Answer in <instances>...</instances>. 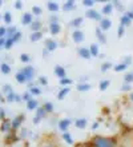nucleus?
<instances>
[{"mask_svg":"<svg viewBox=\"0 0 133 147\" xmlns=\"http://www.w3.org/2000/svg\"><path fill=\"white\" fill-rule=\"evenodd\" d=\"M93 147H114V140L105 136H96L93 139Z\"/></svg>","mask_w":133,"mask_h":147,"instance_id":"1","label":"nucleus"},{"mask_svg":"<svg viewBox=\"0 0 133 147\" xmlns=\"http://www.w3.org/2000/svg\"><path fill=\"white\" fill-rule=\"evenodd\" d=\"M21 72H23V74H24V76L27 78V80H28V83H29V82H32V79H33V75H35V70H33V67H31V66L24 67L23 70H21Z\"/></svg>","mask_w":133,"mask_h":147,"instance_id":"2","label":"nucleus"},{"mask_svg":"<svg viewBox=\"0 0 133 147\" xmlns=\"http://www.w3.org/2000/svg\"><path fill=\"white\" fill-rule=\"evenodd\" d=\"M72 39L75 43H81L84 42V39H85V36H84V32L81 31V30H76V31L72 34Z\"/></svg>","mask_w":133,"mask_h":147,"instance_id":"3","label":"nucleus"},{"mask_svg":"<svg viewBox=\"0 0 133 147\" xmlns=\"http://www.w3.org/2000/svg\"><path fill=\"white\" fill-rule=\"evenodd\" d=\"M57 47H59V44H57V42H55L53 39H47L45 40V50L48 51V52L55 51Z\"/></svg>","mask_w":133,"mask_h":147,"instance_id":"4","label":"nucleus"},{"mask_svg":"<svg viewBox=\"0 0 133 147\" xmlns=\"http://www.w3.org/2000/svg\"><path fill=\"white\" fill-rule=\"evenodd\" d=\"M85 16H87L88 19H93V20H101L103 18H101V15H100L97 11H95V9H88L87 12H85Z\"/></svg>","mask_w":133,"mask_h":147,"instance_id":"5","label":"nucleus"},{"mask_svg":"<svg viewBox=\"0 0 133 147\" xmlns=\"http://www.w3.org/2000/svg\"><path fill=\"white\" fill-rule=\"evenodd\" d=\"M47 115V112H45V110L43 109V107H39L37 109V111H36V116H35L33 118V123L35 124H37L39 122H40V120L43 119V118H44V116Z\"/></svg>","mask_w":133,"mask_h":147,"instance_id":"6","label":"nucleus"},{"mask_svg":"<svg viewBox=\"0 0 133 147\" xmlns=\"http://www.w3.org/2000/svg\"><path fill=\"white\" fill-rule=\"evenodd\" d=\"M110 26H112V20L108 19V18H103V19L100 20V30H101V31L109 30Z\"/></svg>","mask_w":133,"mask_h":147,"instance_id":"7","label":"nucleus"},{"mask_svg":"<svg viewBox=\"0 0 133 147\" xmlns=\"http://www.w3.org/2000/svg\"><path fill=\"white\" fill-rule=\"evenodd\" d=\"M71 123H72V120L68 119V118H67V119H61L60 122H59V128H60L61 131L65 132L67 130H68L69 126H71Z\"/></svg>","mask_w":133,"mask_h":147,"instance_id":"8","label":"nucleus"},{"mask_svg":"<svg viewBox=\"0 0 133 147\" xmlns=\"http://www.w3.org/2000/svg\"><path fill=\"white\" fill-rule=\"evenodd\" d=\"M60 31H61L60 23H51L49 24V32L52 35H57V34H60Z\"/></svg>","mask_w":133,"mask_h":147,"instance_id":"9","label":"nucleus"},{"mask_svg":"<svg viewBox=\"0 0 133 147\" xmlns=\"http://www.w3.org/2000/svg\"><path fill=\"white\" fill-rule=\"evenodd\" d=\"M24 120V115L21 114V115H17L15 118V119L11 122V126H12V128H19L20 127V124H21V122Z\"/></svg>","mask_w":133,"mask_h":147,"instance_id":"10","label":"nucleus"},{"mask_svg":"<svg viewBox=\"0 0 133 147\" xmlns=\"http://www.w3.org/2000/svg\"><path fill=\"white\" fill-rule=\"evenodd\" d=\"M79 55L81 56L83 59H91V52H89V48H85V47H81L77 50Z\"/></svg>","mask_w":133,"mask_h":147,"instance_id":"11","label":"nucleus"},{"mask_svg":"<svg viewBox=\"0 0 133 147\" xmlns=\"http://www.w3.org/2000/svg\"><path fill=\"white\" fill-rule=\"evenodd\" d=\"M32 13H28V12H27V13H24L23 16H21V23L24 24V26H28V24H31L32 23V22H33V18H32Z\"/></svg>","mask_w":133,"mask_h":147,"instance_id":"12","label":"nucleus"},{"mask_svg":"<svg viewBox=\"0 0 133 147\" xmlns=\"http://www.w3.org/2000/svg\"><path fill=\"white\" fill-rule=\"evenodd\" d=\"M55 75H56L59 79H63V78H65V70H64V67H61V66H56V67H55Z\"/></svg>","mask_w":133,"mask_h":147,"instance_id":"13","label":"nucleus"},{"mask_svg":"<svg viewBox=\"0 0 133 147\" xmlns=\"http://www.w3.org/2000/svg\"><path fill=\"white\" fill-rule=\"evenodd\" d=\"M96 36H97V39H99L100 43H103V44L106 43V38H105V35H104V32L100 30V27L96 28Z\"/></svg>","mask_w":133,"mask_h":147,"instance_id":"14","label":"nucleus"},{"mask_svg":"<svg viewBox=\"0 0 133 147\" xmlns=\"http://www.w3.org/2000/svg\"><path fill=\"white\" fill-rule=\"evenodd\" d=\"M47 7H48V9H49L51 12H57L60 9V5H59L56 1H48V3H47Z\"/></svg>","mask_w":133,"mask_h":147,"instance_id":"15","label":"nucleus"},{"mask_svg":"<svg viewBox=\"0 0 133 147\" xmlns=\"http://www.w3.org/2000/svg\"><path fill=\"white\" fill-rule=\"evenodd\" d=\"M27 109L29 110V111L39 109V102H37V100H35V99H31L29 102H27Z\"/></svg>","mask_w":133,"mask_h":147,"instance_id":"16","label":"nucleus"},{"mask_svg":"<svg viewBox=\"0 0 133 147\" xmlns=\"http://www.w3.org/2000/svg\"><path fill=\"white\" fill-rule=\"evenodd\" d=\"M69 91H71V88H69V87H63V88L60 90V92L57 94V98H59L60 100H61V99H64V98L68 95Z\"/></svg>","mask_w":133,"mask_h":147,"instance_id":"17","label":"nucleus"},{"mask_svg":"<svg viewBox=\"0 0 133 147\" xmlns=\"http://www.w3.org/2000/svg\"><path fill=\"white\" fill-rule=\"evenodd\" d=\"M40 28H41V22H40V20H35V22L31 23V30L33 32L40 31Z\"/></svg>","mask_w":133,"mask_h":147,"instance_id":"18","label":"nucleus"},{"mask_svg":"<svg viewBox=\"0 0 133 147\" xmlns=\"http://www.w3.org/2000/svg\"><path fill=\"white\" fill-rule=\"evenodd\" d=\"M112 12H113V4L112 3H108L103 7V13L104 15H110Z\"/></svg>","mask_w":133,"mask_h":147,"instance_id":"19","label":"nucleus"},{"mask_svg":"<svg viewBox=\"0 0 133 147\" xmlns=\"http://www.w3.org/2000/svg\"><path fill=\"white\" fill-rule=\"evenodd\" d=\"M63 9H64V11L75 9V1H73V0H68V1H65V4L63 5Z\"/></svg>","mask_w":133,"mask_h":147,"instance_id":"20","label":"nucleus"},{"mask_svg":"<svg viewBox=\"0 0 133 147\" xmlns=\"http://www.w3.org/2000/svg\"><path fill=\"white\" fill-rule=\"evenodd\" d=\"M75 126H76L77 128H85L87 127V119H85V118L77 119L76 122H75Z\"/></svg>","mask_w":133,"mask_h":147,"instance_id":"21","label":"nucleus"},{"mask_svg":"<svg viewBox=\"0 0 133 147\" xmlns=\"http://www.w3.org/2000/svg\"><path fill=\"white\" fill-rule=\"evenodd\" d=\"M84 22L83 18H75V19L71 22V27H75V28H79L81 26V23Z\"/></svg>","mask_w":133,"mask_h":147,"instance_id":"22","label":"nucleus"},{"mask_svg":"<svg viewBox=\"0 0 133 147\" xmlns=\"http://www.w3.org/2000/svg\"><path fill=\"white\" fill-rule=\"evenodd\" d=\"M16 80L19 82V83H21V84H23V83H28L27 78L24 76V74L21 72V71H19V72L16 74Z\"/></svg>","mask_w":133,"mask_h":147,"instance_id":"23","label":"nucleus"},{"mask_svg":"<svg viewBox=\"0 0 133 147\" xmlns=\"http://www.w3.org/2000/svg\"><path fill=\"white\" fill-rule=\"evenodd\" d=\"M77 90L85 92L88 90H91V84H89V83H79V84H77Z\"/></svg>","mask_w":133,"mask_h":147,"instance_id":"24","label":"nucleus"},{"mask_svg":"<svg viewBox=\"0 0 133 147\" xmlns=\"http://www.w3.org/2000/svg\"><path fill=\"white\" fill-rule=\"evenodd\" d=\"M16 32H17L16 27H8L7 28V35H5V39H11L12 36L16 34Z\"/></svg>","mask_w":133,"mask_h":147,"instance_id":"25","label":"nucleus"},{"mask_svg":"<svg viewBox=\"0 0 133 147\" xmlns=\"http://www.w3.org/2000/svg\"><path fill=\"white\" fill-rule=\"evenodd\" d=\"M43 34L40 31L37 32H32V35H31V42H39L40 39H41Z\"/></svg>","mask_w":133,"mask_h":147,"instance_id":"26","label":"nucleus"},{"mask_svg":"<svg viewBox=\"0 0 133 147\" xmlns=\"http://www.w3.org/2000/svg\"><path fill=\"white\" fill-rule=\"evenodd\" d=\"M89 52H91V56H99V46L92 44L91 48H89Z\"/></svg>","mask_w":133,"mask_h":147,"instance_id":"27","label":"nucleus"},{"mask_svg":"<svg viewBox=\"0 0 133 147\" xmlns=\"http://www.w3.org/2000/svg\"><path fill=\"white\" fill-rule=\"evenodd\" d=\"M63 139L67 142L68 144H72L73 143V138L71 136V134H69L68 131H65V132H63Z\"/></svg>","mask_w":133,"mask_h":147,"instance_id":"28","label":"nucleus"},{"mask_svg":"<svg viewBox=\"0 0 133 147\" xmlns=\"http://www.w3.org/2000/svg\"><path fill=\"white\" fill-rule=\"evenodd\" d=\"M9 128H12L11 122H8V120H4L3 124H1V131H3V132H8V131H9Z\"/></svg>","mask_w":133,"mask_h":147,"instance_id":"29","label":"nucleus"},{"mask_svg":"<svg viewBox=\"0 0 133 147\" xmlns=\"http://www.w3.org/2000/svg\"><path fill=\"white\" fill-rule=\"evenodd\" d=\"M109 84H110L109 80H106V79H105V80H101V82H100V84H99V88L101 90V91H105V90L109 87Z\"/></svg>","mask_w":133,"mask_h":147,"instance_id":"30","label":"nucleus"},{"mask_svg":"<svg viewBox=\"0 0 133 147\" xmlns=\"http://www.w3.org/2000/svg\"><path fill=\"white\" fill-rule=\"evenodd\" d=\"M0 70H1V72H3L4 75H7V74L11 72V67L8 66L7 63H3V64L0 66Z\"/></svg>","mask_w":133,"mask_h":147,"instance_id":"31","label":"nucleus"},{"mask_svg":"<svg viewBox=\"0 0 133 147\" xmlns=\"http://www.w3.org/2000/svg\"><path fill=\"white\" fill-rule=\"evenodd\" d=\"M60 84L64 86V87H68V86L72 84V79H69V78H63V79H60Z\"/></svg>","mask_w":133,"mask_h":147,"instance_id":"32","label":"nucleus"},{"mask_svg":"<svg viewBox=\"0 0 133 147\" xmlns=\"http://www.w3.org/2000/svg\"><path fill=\"white\" fill-rule=\"evenodd\" d=\"M43 109L45 110L47 114H49V112L53 111V105L51 103V102H47V103H44V106H43Z\"/></svg>","mask_w":133,"mask_h":147,"instance_id":"33","label":"nucleus"},{"mask_svg":"<svg viewBox=\"0 0 133 147\" xmlns=\"http://www.w3.org/2000/svg\"><path fill=\"white\" fill-rule=\"evenodd\" d=\"M126 67L128 66H125L124 63H120V64H117V66L114 67V71H116V72H122V71L126 70Z\"/></svg>","mask_w":133,"mask_h":147,"instance_id":"34","label":"nucleus"},{"mask_svg":"<svg viewBox=\"0 0 133 147\" xmlns=\"http://www.w3.org/2000/svg\"><path fill=\"white\" fill-rule=\"evenodd\" d=\"M120 23H121V26H124V27H125V26H129V24H130V20L128 19L125 15H122L121 19H120Z\"/></svg>","mask_w":133,"mask_h":147,"instance_id":"35","label":"nucleus"},{"mask_svg":"<svg viewBox=\"0 0 133 147\" xmlns=\"http://www.w3.org/2000/svg\"><path fill=\"white\" fill-rule=\"evenodd\" d=\"M16 96H17V94H15L13 91L9 92L7 95V102H16Z\"/></svg>","mask_w":133,"mask_h":147,"instance_id":"36","label":"nucleus"},{"mask_svg":"<svg viewBox=\"0 0 133 147\" xmlns=\"http://www.w3.org/2000/svg\"><path fill=\"white\" fill-rule=\"evenodd\" d=\"M32 13L36 15V16H39V15H41L43 13V9L40 7H37V5H35V7H32Z\"/></svg>","mask_w":133,"mask_h":147,"instance_id":"37","label":"nucleus"},{"mask_svg":"<svg viewBox=\"0 0 133 147\" xmlns=\"http://www.w3.org/2000/svg\"><path fill=\"white\" fill-rule=\"evenodd\" d=\"M29 92L32 94V95H40L41 94V90H40V87H32V88H29Z\"/></svg>","mask_w":133,"mask_h":147,"instance_id":"38","label":"nucleus"},{"mask_svg":"<svg viewBox=\"0 0 133 147\" xmlns=\"http://www.w3.org/2000/svg\"><path fill=\"white\" fill-rule=\"evenodd\" d=\"M133 82V74H126L125 78H124V83H128V84H130Z\"/></svg>","mask_w":133,"mask_h":147,"instance_id":"39","label":"nucleus"},{"mask_svg":"<svg viewBox=\"0 0 133 147\" xmlns=\"http://www.w3.org/2000/svg\"><path fill=\"white\" fill-rule=\"evenodd\" d=\"M20 60H21L23 63H28L31 60V56L28 54H21L20 55Z\"/></svg>","mask_w":133,"mask_h":147,"instance_id":"40","label":"nucleus"},{"mask_svg":"<svg viewBox=\"0 0 133 147\" xmlns=\"http://www.w3.org/2000/svg\"><path fill=\"white\" fill-rule=\"evenodd\" d=\"M21 99H23V100H25V102H29L31 99H32V94H31L29 91H27V92H24V94H23Z\"/></svg>","mask_w":133,"mask_h":147,"instance_id":"41","label":"nucleus"},{"mask_svg":"<svg viewBox=\"0 0 133 147\" xmlns=\"http://www.w3.org/2000/svg\"><path fill=\"white\" fill-rule=\"evenodd\" d=\"M124 32H125V27L120 24V26H118V30H117V36L118 38H122V36H124Z\"/></svg>","mask_w":133,"mask_h":147,"instance_id":"42","label":"nucleus"},{"mask_svg":"<svg viewBox=\"0 0 133 147\" xmlns=\"http://www.w3.org/2000/svg\"><path fill=\"white\" fill-rule=\"evenodd\" d=\"M112 67V63L110 62H105V63H103V66H101V71L103 72H105V71H108Z\"/></svg>","mask_w":133,"mask_h":147,"instance_id":"43","label":"nucleus"},{"mask_svg":"<svg viewBox=\"0 0 133 147\" xmlns=\"http://www.w3.org/2000/svg\"><path fill=\"white\" fill-rule=\"evenodd\" d=\"M4 22L7 24H9L12 22V16H11V12H5L4 13Z\"/></svg>","mask_w":133,"mask_h":147,"instance_id":"44","label":"nucleus"},{"mask_svg":"<svg viewBox=\"0 0 133 147\" xmlns=\"http://www.w3.org/2000/svg\"><path fill=\"white\" fill-rule=\"evenodd\" d=\"M12 42H13V43H16V42H19V40H20V39H21V32H20V31H17V32H16V34H15V35H13V36H12Z\"/></svg>","mask_w":133,"mask_h":147,"instance_id":"45","label":"nucleus"},{"mask_svg":"<svg viewBox=\"0 0 133 147\" xmlns=\"http://www.w3.org/2000/svg\"><path fill=\"white\" fill-rule=\"evenodd\" d=\"M15 43L12 42V39H5V44H4V48H7V50H9L12 46H13Z\"/></svg>","mask_w":133,"mask_h":147,"instance_id":"46","label":"nucleus"},{"mask_svg":"<svg viewBox=\"0 0 133 147\" xmlns=\"http://www.w3.org/2000/svg\"><path fill=\"white\" fill-rule=\"evenodd\" d=\"M3 92L8 95L9 92H12V87H11L9 84H4V86H3Z\"/></svg>","mask_w":133,"mask_h":147,"instance_id":"47","label":"nucleus"},{"mask_svg":"<svg viewBox=\"0 0 133 147\" xmlns=\"http://www.w3.org/2000/svg\"><path fill=\"white\" fill-rule=\"evenodd\" d=\"M39 83H40V84H43V86H47V84H48V80H47L45 76H40V78H39Z\"/></svg>","mask_w":133,"mask_h":147,"instance_id":"48","label":"nucleus"},{"mask_svg":"<svg viewBox=\"0 0 133 147\" xmlns=\"http://www.w3.org/2000/svg\"><path fill=\"white\" fill-rule=\"evenodd\" d=\"M5 35H7V28H5V27H0V39L5 38Z\"/></svg>","mask_w":133,"mask_h":147,"instance_id":"49","label":"nucleus"},{"mask_svg":"<svg viewBox=\"0 0 133 147\" xmlns=\"http://www.w3.org/2000/svg\"><path fill=\"white\" fill-rule=\"evenodd\" d=\"M83 4L85 5V7H92V5L95 4V1H93V0H84Z\"/></svg>","mask_w":133,"mask_h":147,"instance_id":"50","label":"nucleus"},{"mask_svg":"<svg viewBox=\"0 0 133 147\" xmlns=\"http://www.w3.org/2000/svg\"><path fill=\"white\" fill-rule=\"evenodd\" d=\"M51 23H59V18H57V16H51L49 18V24Z\"/></svg>","mask_w":133,"mask_h":147,"instance_id":"51","label":"nucleus"},{"mask_svg":"<svg viewBox=\"0 0 133 147\" xmlns=\"http://www.w3.org/2000/svg\"><path fill=\"white\" fill-rule=\"evenodd\" d=\"M121 90H122V91H129V90H130V84L124 83V84H122V87H121Z\"/></svg>","mask_w":133,"mask_h":147,"instance_id":"52","label":"nucleus"},{"mask_svg":"<svg viewBox=\"0 0 133 147\" xmlns=\"http://www.w3.org/2000/svg\"><path fill=\"white\" fill-rule=\"evenodd\" d=\"M130 63H132V58H130V56H125V62H124V64H125V66H129Z\"/></svg>","mask_w":133,"mask_h":147,"instance_id":"53","label":"nucleus"},{"mask_svg":"<svg viewBox=\"0 0 133 147\" xmlns=\"http://www.w3.org/2000/svg\"><path fill=\"white\" fill-rule=\"evenodd\" d=\"M21 7H23V3H21V1H16V3H15V8H16V9H21Z\"/></svg>","mask_w":133,"mask_h":147,"instance_id":"54","label":"nucleus"},{"mask_svg":"<svg viewBox=\"0 0 133 147\" xmlns=\"http://www.w3.org/2000/svg\"><path fill=\"white\" fill-rule=\"evenodd\" d=\"M5 118V111L3 109H0V120H3Z\"/></svg>","mask_w":133,"mask_h":147,"instance_id":"55","label":"nucleus"},{"mask_svg":"<svg viewBox=\"0 0 133 147\" xmlns=\"http://www.w3.org/2000/svg\"><path fill=\"white\" fill-rule=\"evenodd\" d=\"M125 16H126V18H128V19H129V20H132V19H133V12H132V11L126 12V13H125Z\"/></svg>","mask_w":133,"mask_h":147,"instance_id":"56","label":"nucleus"},{"mask_svg":"<svg viewBox=\"0 0 133 147\" xmlns=\"http://www.w3.org/2000/svg\"><path fill=\"white\" fill-rule=\"evenodd\" d=\"M43 55H44V56H47V55H48V51H47V50H44V52H43Z\"/></svg>","mask_w":133,"mask_h":147,"instance_id":"57","label":"nucleus"},{"mask_svg":"<svg viewBox=\"0 0 133 147\" xmlns=\"http://www.w3.org/2000/svg\"><path fill=\"white\" fill-rule=\"evenodd\" d=\"M44 147H55V146H53V144H51V143H49V144H45V146H44Z\"/></svg>","mask_w":133,"mask_h":147,"instance_id":"58","label":"nucleus"},{"mask_svg":"<svg viewBox=\"0 0 133 147\" xmlns=\"http://www.w3.org/2000/svg\"><path fill=\"white\" fill-rule=\"evenodd\" d=\"M130 99H132V102H133V92L130 94Z\"/></svg>","mask_w":133,"mask_h":147,"instance_id":"59","label":"nucleus"},{"mask_svg":"<svg viewBox=\"0 0 133 147\" xmlns=\"http://www.w3.org/2000/svg\"><path fill=\"white\" fill-rule=\"evenodd\" d=\"M79 147H91V146H79Z\"/></svg>","mask_w":133,"mask_h":147,"instance_id":"60","label":"nucleus"},{"mask_svg":"<svg viewBox=\"0 0 133 147\" xmlns=\"http://www.w3.org/2000/svg\"><path fill=\"white\" fill-rule=\"evenodd\" d=\"M1 4H3V1H1V0H0V5H1Z\"/></svg>","mask_w":133,"mask_h":147,"instance_id":"61","label":"nucleus"},{"mask_svg":"<svg viewBox=\"0 0 133 147\" xmlns=\"http://www.w3.org/2000/svg\"><path fill=\"white\" fill-rule=\"evenodd\" d=\"M1 48H3V47H1V46H0V50H1Z\"/></svg>","mask_w":133,"mask_h":147,"instance_id":"62","label":"nucleus"},{"mask_svg":"<svg viewBox=\"0 0 133 147\" xmlns=\"http://www.w3.org/2000/svg\"><path fill=\"white\" fill-rule=\"evenodd\" d=\"M132 12H133V8H132Z\"/></svg>","mask_w":133,"mask_h":147,"instance_id":"63","label":"nucleus"},{"mask_svg":"<svg viewBox=\"0 0 133 147\" xmlns=\"http://www.w3.org/2000/svg\"><path fill=\"white\" fill-rule=\"evenodd\" d=\"M132 74H133V72H132Z\"/></svg>","mask_w":133,"mask_h":147,"instance_id":"64","label":"nucleus"}]
</instances>
